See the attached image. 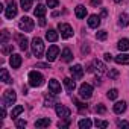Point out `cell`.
I'll list each match as a JSON object with an SVG mask.
<instances>
[{
    "instance_id": "1",
    "label": "cell",
    "mask_w": 129,
    "mask_h": 129,
    "mask_svg": "<svg viewBox=\"0 0 129 129\" xmlns=\"http://www.w3.org/2000/svg\"><path fill=\"white\" fill-rule=\"evenodd\" d=\"M32 52H34V56L37 58H41L43 53H44V44H43V40L35 37L32 40Z\"/></svg>"
},
{
    "instance_id": "2",
    "label": "cell",
    "mask_w": 129,
    "mask_h": 129,
    "mask_svg": "<svg viewBox=\"0 0 129 129\" xmlns=\"http://www.w3.org/2000/svg\"><path fill=\"white\" fill-rule=\"evenodd\" d=\"M44 84V78L38 72H30L29 73V85L30 87H41Z\"/></svg>"
},
{
    "instance_id": "3",
    "label": "cell",
    "mask_w": 129,
    "mask_h": 129,
    "mask_svg": "<svg viewBox=\"0 0 129 129\" xmlns=\"http://www.w3.org/2000/svg\"><path fill=\"white\" fill-rule=\"evenodd\" d=\"M17 100V94L14 90H6L3 93V106H12Z\"/></svg>"
},
{
    "instance_id": "4",
    "label": "cell",
    "mask_w": 129,
    "mask_h": 129,
    "mask_svg": "<svg viewBox=\"0 0 129 129\" xmlns=\"http://www.w3.org/2000/svg\"><path fill=\"white\" fill-rule=\"evenodd\" d=\"M58 30L61 32V37L62 38H70V37H73V29H72V26L70 24H67V23H59L58 24Z\"/></svg>"
},
{
    "instance_id": "5",
    "label": "cell",
    "mask_w": 129,
    "mask_h": 129,
    "mask_svg": "<svg viewBox=\"0 0 129 129\" xmlns=\"http://www.w3.org/2000/svg\"><path fill=\"white\" fill-rule=\"evenodd\" d=\"M17 11H18V8H17V3L14 2V0H11V2L8 3V6H6V9H5V15H6V18H14L15 15H17Z\"/></svg>"
},
{
    "instance_id": "6",
    "label": "cell",
    "mask_w": 129,
    "mask_h": 129,
    "mask_svg": "<svg viewBox=\"0 0 129 129\" xmlns=\"http://www.w3.org/2000/svg\"><path fill=\"white\" fill-rule=\"evenodd\" d=\"M79 96L82 99H90L93 96V87L90 84H82L79 87Z\"/></svg>"
},
{
    "instance_id": "7",
    "label": "cell",
    "mask_w": 129,
    "mask_h": 129,
    "mask_svg": "<svg viewBox=\"0 0 129 129\" xmlns=\"http://www.w3.org/2000/svg\"><path fill=\"white\" fill-rule=\"evenodd\" d=\"M20 29L21 30H24V32H30L32 29H34V20L32 18H29V17H23L21 20H20Z\"/></svg>"
},
{
    "instance_id": "8",
    "label": "cell",
    "mask_w": 129,
    "mask_h": 129,
    "mask_svg": "<svg viewBox=\"0 0 129 129\" xmlns=\"http://www.w3.org/2000/svg\"><path fill=\"white\" fill-rule=\"evenodd\" d=\"M58 55H59V47H58V46H50L49 50L46 52V59H47L49 62H53V61L58 58Z\"/></svg>"
},
{
    "instance_id": "9",
    "label": "cell",
    "mask_w": 129,
    "mask_h": 129,
    "mask_svg": "<svg viewBox=\"0 0 129 129\" xmlns=\"http://www.w3.org/2000/svg\"><path fill=\"white\" fill-rule=\"evenodd\" d=\"M55 109H56L58 117H61V118H67V117H70V114H72V111H70L67 106H64V105H61V103H58Z\"/></svg>"
},
{
    "instance_id": "10",
    "label": "cell",
    "mask_w": 129,
    "mask_h": 129,
    "mask_svg": "<svg viewBox=\"0 0 129 129\" xmlns=\"http://www.w3.org/2000/svg\"><path fill=\"white\" fill-rule=\"evenodd\" d=\"M70 73H72L73 79H82V76H84V69H82V66L76 64V66L70 67Z\"/></svg>"
},
{
    "instance_id": "11",
    "label": "cell",
    "mask_w": 129,
    "mask_h": 129,
    "mask_svg": "<svg viewBox=\"0 0 129 129\" xmlns=\"http://www.w3.org/2000/svg\"><path fill=\"white\" fill-rule=\"evenodd\" d=\"M15 40L18 41V46H20L21 50H27V47H29V41H27V38H26L24 35L17 34V35H15Z\"/></svg>"
},
{
    "instance_id": "12",
    "label": "cell",
    "mask_w": 129,
    "mask_h": 129,
    "mask_svg": "<svg viewBox=\"0 0 129 129\" xmlns=\"http://www.w3.org/2000/svg\"><path fill=\"white\" fill-rule=\"evenodd\" d=\"M49 90H50L52 94H59V93H61V85H59V82H58L56 79H50V81H49Z\"/></svg>"
},
{
    "instance_id": "13",
    "label": "cell",
    "mask_w": 129,
    "mask_h": 129,
    "mask_svg": "<svg viewBox=\"0 0 129 129\" xmlns=\"http://www.w3.org/2000/svg\"><path fill=\"white\" fill-rule=\"evenodd\" d=\"M91 66H93V70H96L99 75H102V73H105V72H106V67H105V64H103V62H100L99 59H94Z\"/></svg>"
},
{
    "instance_id": "14",
    "label": "cell",
    "mask_w": 129,
    "mask_h": 129,
    "mask_svg": "<svg viewBox=\"0 0 129 129\" xmlns=\"http://www.w3.org/2000/svg\"><path fill=\"white\" fill-rule=\"evenodd\" d=\"M9 64H11V67L12 69H18L21 66V56L17 55V53H11V59H9Z\"/></svg>"
},
{
    "instance_id": "15",
    "label": "cell",
    "mask_w": 129,
    "mask_h": 129,
    "mask_svg": "<svg viewBox=\"0 0 129 129\" xmlns=\"http://www.w3.org/2000/svg\"><path fill=\"white\" fill-rule=\"evenodd\" d=\"M58 38H59V35H58V32H56L55 29H49V30L46 32V40H47V41L55 43V41H58Z\"/></svg>"
},
{
    "instance_id": "16",
    "label": "cell",
    "mask_w": 129,
    "mask_h": 129,
    "mask_svg": "<svg viewBox=\"0 0 129 129\" xmlns=\"http://www.w3.org/2000/svg\"><path fill=\"white\" fill-rule=\"evenodd\" d=\"M99 24H100V17H99V15H90V18H88V26L93 27V29H96Z\"/></svg>"
},
{
    "instance_id": "17",
    "label": "cell",
    "mask_w": 129,
    "mask_h": 129,
    "mask_svg": "<svg viewBox=\"0 0 129 129\" xmlns=\"http://www.w3.org/2000/svg\"><path fill=\"white\" fill-rule=\"evenodd\" d=\"M126 106H127V105H126V102H123V100H121V102H117V103L114 105V108H112V109H114V112H115V114H121V112H124V111H126Z\"/></svg>"
},
{
    "instance_id": "18",
    "label": "cell",
    "mask_w": 129,
    "mask_h": 129,
    "mask_svg": "<svg viewBox=\"0 0 129 129\" xmlns=\"http://www.w3.org/2000/svg\"><path fill=\"white\" fill-rule=\"evenodd\" d=\"M114 61H115L117 64H129V55L120 53V55H117V56L114 58Z\"/></svg>"
},
{
    "instance_id": "19",
    "label": "cell",
    "mask_w": 129,
    "mask_h": 129,
    "mask_svg": "<svg viewBox=\"0 0 129 129\" xmlns=\"http://www.w3.org/2000/svg\"><path fill=\"white\" fill-rule=\"evenodd\" d=\"M73 59V55H72V50L69 49V47H66L62 50V61L64 62H70Z\"/></svg>"
},
{
    "instance_id": "20",
    "label": "cell",
    "mask_w": 129,
    "mask_h": 129,
    "mask_svg": "<svg viewBox=\"0 0 129 129\" xmlns=\"http://www.w3.org/2000/svg\"><path fill=\"white\" fill-rule=\"evenodd\" d=\"M0 81H3L5 84H11L12 82V79L9 78V73H8L6 69H2V72H0Z\"/></svg>"
},
{
    "instance_id": "21",
    "label": "cell",
    "mask_w": 129,
    "mask_h": 129,
    "mask_svg": "<svg viewBox=\"0 0 129 129\" xmlns=\"http://www.w3.org/2000/svg\"><path fill=\"white\" fill-rule=\"evenodd\" d=\"M85 15H87V8L84 5H78L76 6V17L78 18H85Z\"/></svg>"
},
{
    "instance_id": "22",
    "label": "cell",
    "mask_w": 129,
    "mask_h": 129,
    "mask_svg": "<svg viewBox=\"0 0 129 129\" xmlns=\"http://www.w3.org/2000/svg\"><path fill=\"white\" fill-rule=\"evenodd\" d=\"M117 47H118V50H120V52L129 50V40H127V38L120 40V41H118V44H117Z\"/></svg>"
},
{
    "instance_id": "23",
    "label": "cell",
    "mask_w": 129,
    "mask_h": 129,
    "mask_svg": "<svg viewBox=\"0 0 129 129\" xmlns=\"http://www.w3.org/2000/svg\"><path fill=\"white\" fill-rule=\"evenodd\" d=\"M64 85H66L67 91H73V90L76 88V84H75V81H73V79H70V78H66V79H64Z\"/></svg>"
},
{
    "instance_id": "24",
    "label": "cell",
    "mask_w": 129,
    "mask_h": 129,
    "mask_svg": "<svg viewBox=\"0 0 129 129\" xmlns=\"http://www.w3.org/2000/svg\"><path fill=\"white\" fill-rule=\"evenodd\" d=\"M34 14H35V17H44L46 15V8L43 6V5H38L37 8H35V11H34Z\"/></svg>"
},
{
    "instance_id": "25",
    "label": "cell",
    "mask_w": 129,
    "mask_h": 129,
    "mask_svg": "<svg viewBox=\"0 0 129 129\" xmlns=\"http://www.w3.org/2000/svg\"><path fill=\"white\" fill-rule=\"evenodd\" d=\"M20 3H21V9L23 11H30L34 0H20Z\"/></svg>"
},
{
    "instance_id": "26",
    "label": "cell",
    "mask_w": 129,
    "mask_h": 129,
    "mask_svg": "<svg viewBox=\"0 0 129 129\" xmlns=\"http://www.w3.org/2000/svg\"><path fill=\"white\" fill-rule=\"evenodd\" d=\"M91 124H93V123H91L90 118H82V120L79 121V127H81V129H90Z\"/></svg>"
},
{
    "instance_id": "27",
    "label": "cell",
    "mask_w": 129,
    "mask_h": 129,
    "mask_svg": "<svg viewBox=\"0 0 129 129\" xmlns=\"http://www.w3.org/2000/svg\"><path fill=\"white\" fill-rule=\"evenodd\" d=\"M23 111H24V108H23L21 105H18V106H15V108L12 109V112H11V117H12V118H17V117H18V115H20Z\"/></svg>"
},
{
    "instance_id": "28",
    "label": "cell",
    "mask_w": 129,
    "mask_h": 129,
    "mask_svg": "<svg viewBox=\"0 0 129 129\" xmlns=\"http://www.w3.org/2000/svg\"><path fill=\"white\" fill-rule=\"evenodd\" d=\"M49 124H50V120H49V118H40V120L35 121V126H37V127H46V126H49Z\"/></svg>"
},
{
    "instance_id": "29",
    "label": "cell",
    "mask_w": 129,
    "mask_h": 129,
    "mask_svg": "<svg viewBox=\"0 0 129 129\" xmlns=\"http://www.w3.org/2000/svg\"><path fill=\"white\" fill-rule=\"evenodd\" d=\"M12 50H14V46L12 44H3V47H2V53L3 55H9V53H12Z\"/></svg>"
},
{
    "instance_id": "30",
    "label": "cell",
    "mask_w": 129,
    "mask_h": 129,
    "mask_svg": "<svg viewBox=\"0 0 129 129\" xmlns=\"http://www.w3.org/2000/svg\"><path fill=\"white\" fill-rule=\"evenodd\" d=\"M118 23H120V26H123V27L127 26V24H129V17H127V14L123 12V14L120 15V21H118Z\"/></svg>"
},
{
    "instance_id": "31",
    "label": "cell",
    "mask_w": 129,
    "mask_h": 129,
    "mask_svg": "<svg viewBox=\"0 0 129 129\" xmlns=\"http://www.w3.org/2000/svg\"><path fill=\"white\" fill-rule=\"evenodd\" d=\"M73 102L76 103V106H78V109H79V112H85V111H87V105H85V103H82V102H79L78 99H73Z\"/></svg>"
},
{
    "instance_id": "32",
    "label": "cell",
    "mask_w": 129,
    "mask_h": 129,
    "mask_svg": "<svg viewBox=\"0 0 129 129\" xmlns=\"http://www.w3.org/2000/svg\"><path fill=\"white\" fill-rule=\"evenodd\" d=\"M117 96H118V91H117L115 88H112V90H109V91H108V99L115 100V99H117Z\"/></svg>"
},
{
    "instance_id": "33",
    "label": "cell",
    "mask_w": 129,
    "mask_h": 129,
    "mask_svg": "<svg viewBox=\"0 0 129 129\" xmlns=\"http://www.w3.org/2000/svg\"><path fill=\"white\" fill-rule=\"evenodd\" d=\"M94 111H96L97 114H105V112H106V108H105L102 103H99V105L94 106Z\"/></svg>"
},
{
    "instance_id": "34",
    "label": "cell",
    "mask_w": 129,
    "mask_h": 129,
    "mask_svg": "<svg viewBox=\"0 0 129 129\" xmlns=\"http://www.w3.org/2000/svg\"><path fill=\"white\" fill-rule=\"evenodd\" d=\"M70 123H72V120H70V117H67L64 121H59V123H58V127H69Z\"/></svg>"
},
{
    "instance_id": "35",
    "label": "cell",
    "mask_w": 129,
    "mask_h": 129,
    "mask_svg": "<svg viewBox=\"0 0 129 129\" xmlns=\"http://www.w3.org/2000/svg\"><path fill=\"white\" fill-rule=\"evenodd\" d=\"M96 37H97V40H100V41H103V40H106V37H108V34H106V30H99V32L96 34Z\"/></svg>"
},
{
    "instance_id": "36",
    "label": "cell",
    "mask_w": 129,
    "mask_h": 129,
    "mask_svg": "<svg viewBox=\"0 0 129 129\" xmlns=\"http://www.w3.org/2000/svg\"><path fill=\"white\" fill-rule=\"evenodd\" d=\"M94 124H96L97 127H108V121H103V120H97V118H96Z\"/></svg>"
},
{
    "instance_id": "37",
    "label": "cell",
    "mask_w": 129,
    "mask_h": 129,
    "mask_svg": "<svg viewBox=\"0 0 129 129\" xmlns=\"http://www.w3.org/2000/svg\"><path fill=\"white\" fill-rule=\"evenodd\" d=\"M53 103H55L53 97H49V96H46V99H44V105H46V106H53Z\"/></svg>"
},
{
    "instance_id": "38",
    "label": "cell",
    "mask_w": 129,
    "mask_h": 129,
    "mask_svg": "<svg viewBox=\"0 0 129 129\" xmlns=\"http://www.w3.org/2000/svg\"><path fill=\"white\" fill-rule=\"evenodd\" d=\"M8 38H9V32L5 29V30L2 32V44H5V43L8 41Z\"/></svg>"
},
{
    "instance_id": "39",
    "label": "cell",
    "mask_w": 129,
    "mask_h": 129,
    "mask_svg": "<svg viewBox=\"0 0 129 129\" xmlns=\"http://www.w3.org/2000/svg\"><path fill=\"white\" fill-rule=\"evenodd\" d=\"M58 5H59L58 0H47V6H49V8H56Z\"/></svg>"
},
{
    "instance_id": "40",
    "label": "cell",
    "mask_w": 129,
    "mask_h": 129,
    "mask_svg": "<svg viewBox=\"0 0 129 129\" xmlns=\"http://www.w3.org/2000/svg\"><path fill=\"white\" fill-rule=\"evenodd\" d=\"M108 76H109V79H115L118 76V72L117 70H109L108 72Z\"/></svg>"
},
{
    "instance_id": "41",
    "label": "cell",
    "mask_w": 129,
    "mask_h": 129,
    "mask_svg": "<svg viewBox=\"0 0 129 129\" xmlns=\"http://www.w3.org/2000/svg\"><path fill=\"white\" fill-rule=\"evenodd\" d=\"M26 124H27V123H26V120H17V121H15V126H17L18 129H21V127H24Z\"/></svg>"
},
{
    "instance_id": "42",
    "label": "cell",
    "mask_w": 129,
    "mask_h": 129,
    "mask_svg": "<svg viewBox=\"0 0 129 129\" xmlns=\"http://www.w3.org/2000/svg\"><path fill=\"white\" fill-rule=\"evenodd\" d=\"M37 67H38V69H50V67H49V64H43V62H38V64H37Z\"/></svg>"
},
{
    "instance_id": "43",
    "label": "cell",
    "mask_w": 129,
    "mask_h": 129,
    "mask_svg": "<svg viewBox=\"0 0 129 129\" xmlns=\"http://www.w3.org/2000/svg\"><path fill=\"white\" fill-rule=\"evenodd\" d=\"M118 127H129V121H118Z\"/></svg>"
},
{
    "instance_id": "44",
    "label": "cell",
    "mask_w": 129,
    "mask_h": 129,
    "mask_svg": "<svg viewBox=\"0 0 129 129\" xmlns=\"http://www.w3.org/2000/svg\"><path fill=\"white\" fill-rule=\"evenodd\" d=\"M102 3V0H91V5L93 6H97V5H100Z\"/></svg>"
},
{
    "instance_id": "45",
    "label": "cell",
    "mask_w": 129,
    "mask_h": 129,
    "mask_svg": "<svg viewBox=\"0 0 129 129\" xmlns=\"http://www.w3.org/2000/svg\"><path fill=\"white\" fill-rule=\"evenodd\" d=\"M88 52H90V49H88V46H87V44H85V46H82V53L85 55V53H88Z\"/></svg>"
},
{
    "instance_id": "46",
    "label": "cell",
    "mask_w": 129,
    "mask_h": 129,
    "mask_svg": "<svg viewBox=\"0 0 129 129\" xmlns=\"http://www.w3.org/2000/svg\"><path fill=\"white\" fill-rule=\"evenodd\" d=\"M103 56H105V61H108V62H109V61L112 59V55H109V53H105Z\"/></svg>"
},
{
    "instance_id": "47",
    "label": "cell",
    "mask_w": 129,
    "mask_h": 129,
    "mask_svg": "<svg viewBox=\"0 0 129 129\" xmlns=\"http://www.w3.org/2000/svg\"><path fill=\"white\" fill-rule=\"evenodd\" d=\"M40 26H46V18H44V17L40 18Z\"/></svg>"
},
{
    "instance_id": "48",
    "label": "cell",
    "mask_w": 129,
    "mask_h": 129,
    "mask_svg": "<svg viewBox=\"0 0 129 129\" xmlns=\"http://www.w3.org/2000/svg\"><path fill=\"white\" fill-rule=\"evenodd\" d=\"M94 84H96V85H100V79H99V78H96V79H94Z\"/></svg>"
},
{
    "instance_id": "49",
    "label": "cell",
    "mask_w": 129,
    "mask_h": 129,
    "mask_svg": "<svg viewBox=\"0 0 129 129\" xmlns=\"http://www.w3.org/2000/svg\"><path fill=\"white\" fill-rule=\"evenodd\" d=\"M114 2H115V3H121V2H123V0H114Z\"/></svg>"
}]
</instances>
